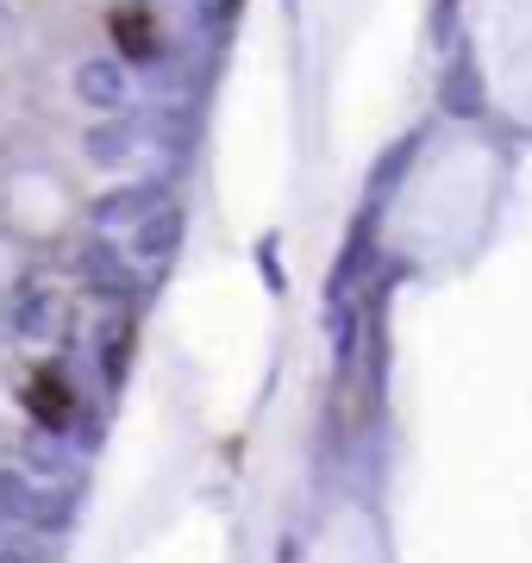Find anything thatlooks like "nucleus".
I'll list each match as a JSON object with an SVG mask.
<instances>
[{
  "instance_id": "f257e3e1",
  "label": "nucleus",
  "mask_w": 532,
  "mask_h": 563,
  "mask_svg": "<svg viewBox=\"0 0 532 563\" xmlns=\"http://www.w3.org/2000/svg\"><path fill=\"white\" fill-rule=\"evenodd\" d=\"M120 44H125V51H151V25H144V20H120Z\"/></svg>"
}]
</instances>
